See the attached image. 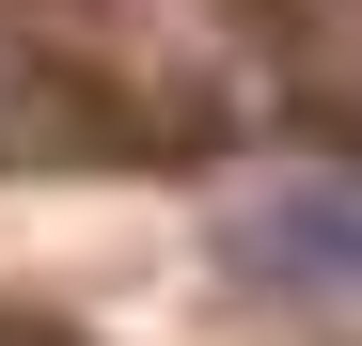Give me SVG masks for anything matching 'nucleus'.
Here are the masks:
<instances>
[{
    "mask_svg": "<svg viewBox=\"0 0 362 346\" xmlns=\"http://www.w3.org/2000/svg\"><path fill=\"white\" fill-rule=\"evenodd\" d=\"M252 283H315V299H362V189H268V205H236V237H221Z\"/></svg>",
    "mask_w": 362,
    "mask_h": 346,
    "instance_id": "1",
    "label": "nucleus"
}]
</instances>
